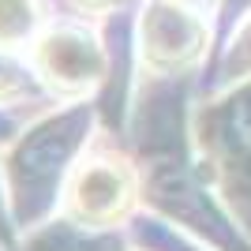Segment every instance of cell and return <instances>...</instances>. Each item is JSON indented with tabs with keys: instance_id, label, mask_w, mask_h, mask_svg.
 Segmentation results:
<instances>
[{
	"instance_id": "6da1fadb",
	"label": "cell",
	"mask_w": 251,
	"mask_h": 251,
	"mask_svg": "<svg viewBox=\"0 0 251 251\" xmlns=\"http://www.w3.org/2000/svg\"><path fill=\"white\" fill-rule=\"evenodd\" d=\"M139 42H143V60L154 72L169 75L180 72L202 56L206 45V23L199 19L195 8H184L176 0H154L143 11V26H139Z\"/></svg>"
},
{
	"instance_id": "7a4b0ae2",
	"label": "cell",
	"mask_w": 251,
	"mask_h": 251,
	"mask_svg": "<svg viewBox=\"0 0 251 251\" xmlns=\"http://www.w3.org/2000/svg\"><path fill=\"white\" fill-rule=\"evenodd\" d=\"M34 68L60 94H86L101 83L105 52L83 26H56L34 42Z\"/></svg>"
},
{
	"instance_id": "3957f363",
	"label": "cell",
	"mask_w": 251,
	"mask_h": 251,
	"mask_svg": "<svg viewBox=\"0 0 251 251\" xmlns=\"http://www.w3.org/2000/svg\"><path fill=\"white\" fill-rule=\"evenodd\" d=\"M131 202H135V180L124 169V161H113V157H98V161L79 165L72 191H68V210L94 229L116 225Z\"/></svg>"
},
{
	"instance_id": "277c9868",
	"label": "cell",
	"mask_w": 251,
	"mask_h": 251,
	"mask_svg": "<svg viewBox=\"0 0 251 251\" xmlns=\"http://www.w3.org/2000/svg\"><path fill=\"white\" fill-rule=\"evenodd\" d=\"M42 23L38 0H0V49L30 45Z\"/></svg>"
},
{
	"instance_id": "5b68a950",
	"label": "cell",
	"mask_w": 251,
	"mask_h": 251,
	"mask_svg": "<svg viewBox=\"0 0 251 251\" xmlns=\"http://www.w3.org/2000/svg\"><path fill=\"white\" fill-rule=\"evenodd\" d=\"M251 72V23H244L240 38H232V52H229V72Z\"/></svg>"
},
{
	"instance_id": "8992f818",
	"label": "cell",
	"mask_w": 251,
	"mask_h": 251,
	"mask_svg": "<svg viewBox=\"0 0 251 251\" xmlns=\"http://www.w3.org/2000/svg\"><path fill=\"white\" fill-rule=\"evenodd\" d=\"M120 0H75V8L79 11H90V15H101V11H109V8H116Z\"/></svg>"
},
{
	"instance_id": "52a82bcc",
	"label": "cell",
	"mask_w": 251,
	"mask_h": 251,
	"mask_svg": "<svg viewBox=\"0 0 251 251\" xmlns=\"http://www.w3.org/2000/svg\"><path fill=\"white\" fill-rule=\"evenodd\" d=\"M176 4H184V8H202V4H214V0H176Z\"/></svg>"
}]
</instances>
